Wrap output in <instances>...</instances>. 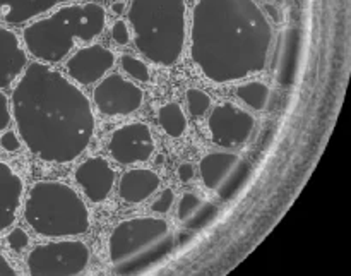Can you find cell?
<instances>
[{
    "label": "cell",
    "mask_w": 351,
    "mask_h": 276,
    "mask_svg": "<svg viewBox=\"0 0 351 276\" xmlns=\"http://www.w3.org/2000/svg\"><path fill=\"white\" fill-rule=\"evenodd\" d=\"M10 110L21 141L48 163L77 160L95 134V113L88 96L43 62H33L21 74Z\"/></svg>",
    "instance_id": "cell-1"
},
{
    "label": "cell",
    "mask_w": 351,
    "mask_h": 276,
    "mask_svg": "<svg viewBox=\"0 0 351 276\" xmlns=\"http://www.w3.org/2000/svg\"><path fill=\"white\" fill-rule=\"evenodd\" d=\"M273 27L256 0H197L191 55L213 82L240 81L266 69Z\"/></svg>",
    "instance_id": "cell-2"
},
{
    "label": "cell",
    "mask_w": 351,
    "mask_h": 276,
    "mask_svg": "<svg viewBox=\"0 0 351 276\" xmlns=\"http://www.w3.org/2000/svg\"><path fill=\"white\" fill-rule=\"evenodd\" d=\"M129 24L136 48L153 64L175 65L187 38L185 0H132Z\"/></svg>",
    "instance_id": "cell-3"
},
{
    "label": "cell",
    "mask_w": 351,
    "mask_h": 276,
    "mask_svg": "<svg viewBox=\"0 0 351 276\" xmlns=\"http://www.w3.org/2000/svg\"><path fill=\"white\" fill-rule=\"evenodd\" d=\"M105 24L106 12L99 3H74L60 7L50 16L24 27L23 40L36 60L57 64L69 55L75 40H95L103 33Z\"/></svg>",
    "instance_id": "cell-4"
},
{
    "label": "cell",
    "mask_w": 351,
    "mask_h": 276,
    "mask_svg": "<svg viewBox=\"0 0 351 276\" xmlns=\"http://www.w3.org/2000/svg\"><path fill=\"white\" fill-rule=\"evenodd\" d=\"M175 247V235L167 220L154 216L123 220L108 239L112 270L119 275L149 271L167 260Z\"/></svg>",
    "instance_id": "cell-5"
},
{
    "label": "cell",
    "mask_w": 351,
    "mask_h": 276,
    "mask_svg": "<svg viewBox=\"0 0 351 276\" xmlns=\"http://www.w3.org/2000/svg\"><path fill=\"white\" fill-rule=\"evenodd\" d=\"M24 220L34 233L48 239L77 237L91 227L89 209L81 196L58 181H40L29 189Z\"/></svg>",
    "instance_id": "cell-6"
},
{
    "label": "cell",
    "mask_w": 351,
    "mask_h": 276,
    "mask_svg": "<svg viewBox=\"0 0 351 276\" xmlns=\"http://www.w3.org/2000/svg\"><path fill=\"white\" fill-rule=\"evenodd\" d=\"M89 249L81 240H60L36 246L27 256L31 275L74 276L88 270Z\"/></svg>",
    "instance_id": "cell-7"
},
{
    "label": "cell",
    "mask_w": 351,
    "mask_h": 276,
    "mask_svg": "<svg viewBox=\"0 0 351 276\" xmlns=\"http://www.w3.org/2000/svg\"><path fill=\"white\" fill-rule=\"evenodd\" d=\"M202 182L223 201H232L250 175V165L240 154L215 151L202 157L199 163Z\"/></svg>",
    "instance_id": "cell-8"
},
{
    "label": "cell",
    "mask_w": 351,
    "mask_h": 276,
    "mask_svg": "<svg viewBox=\"0 0 351 276\" xmlns=\"http://www.w3.org/2000/svg\"><path fill=\"white\" fill-rule=\"evenodd\" d=\"M213 143L221 148H239L249 141L256 129L252 113L240 108L235 103H219L211 110L208 119Z\"/></svg>",
    "instance_id": "cell-9"
},
{
    "label": "cell",
    "mask_w": 351,
    "mask_h": 276,
    "mask_svg": "<svg viewBox=\"0 0 351 276\" xmlns=\"http://www.w3.org/2000/svg\"><path fill=\"white\" fill-rule=\"evenodd\" d=\"M93 100L103 115H130L143 105L144 91L136 82L127 81L120 74H110L96 86Z\"/></svg>",
    "instance_id": "cell-10"
},
{
    "label": "cell",
    "mask_w": 351,
    "mask_h": 276,
    "mask_svg": "<svg viewBox=\"0 0 351 276\" xmlns=\"http://www.w3.org/2000/svg\"><path fill=\"white\" fill-rule=\"evenodd\" d=\"M108 150L115 161L122 165L144 163L154 153V139L151 129L144 122H130L113 130Z\"/></svg>",
    "instance_id": "cell-11"
},
{
    "label": "cell",
    "mask_w": 351,
    "mask_h": 276,
    "mask_svg": "<svg viewBox=\"0 0 351 276\" xmlns=\"http://www.w3.org/2000/svg\"><path fill=\"white\" fill-rule=\"evenodd\" d=\"M304 47V31L300 27H285L278 34L276 47L273 51L271 69L278 84L290 88L298 76Z\"/></svg>",
    "instance_id": "cell-12"
},
{
    "label": "cell",
    "mask_w": 351,
    "mask_h": 276,
    "mask_svg": "<svg viewBox=\"0 0 351 276\" xmlns=\"http://www.w3.org/2000/svg\"><path fill=\"white\" fill-rule=\"evenodd\" d=\"M115 64V54L101 45L79 48L67 60L65 69L79 84H93L99 81Z\"/></svg>",
    "instance_id": "cell-13"
},
{
    "label": "cell",
    "mask_w": 351,
    "mask_h": 276,
    "mask_svg": "<svg viewBox=\"0 0 351 276\" xmlns=\"http://www.w3.org/2000/svg\"><path fill=\"white\" fill-rule=\"evenodd\" d=\"M115 170L101 157H89L75 170L74 179L91 203H103L115 184Z\"/></svg>",
    "instance_id": "cell-14"
},
{
    "label": "cell",
    "mask_w": 351,
    "mask_h": 276,
    "mask_svg": "<svg viewBox=\"0 0 351 276\" xmlns=\"http://www.w3.org/2000/svg\"><path fill=\"white\" fill-rule=\"evenodd\" d=\"M26 67L27 55L17 34L0 26V89L9 88Z\"/></svg>",
    "instance_id": "cell-15"
},
{
    "label": "cell",
    "mask_w": 351,
    "mask_h": 276,
    "mask_svg": "<svg viewBox=\"0 0 351 276\" xmlns=\"http://www.w3.org/2000/svg\"><path fill=\"white\" fill-rule=\"evenodd\" d=\"M24 194V182L16 172L0 160V233L16 222Z\"/></svg>",
    "instance_id": "cell-16"
},
{
    "label": "cell",
    "mask_w": 351,
    "mask_h": 276,
    "mask_svg": "<svg viewBox=\"0 0 351 276\" xmlns=\"http://www.w3.org/2000/svg\"><path fill=\"white\" fill-rule=\"evenodd\" d=\"M218 215L215 203L206 199L199 191L184 192L177 209V218L185 229L202 230Z\"/></svg>",
    "instance_id": "cell-17"
},
{
    "label": "cell",
    "mask_w": 351,
    "mask_h": 276,
    "mask_svg": "<svg viewBox=\"0 0 351 276\" xmlns=\"http://www.w3.org/2000/svg\"><path fill=\"white\" fill-rule=\"evenodd\" d=\"M160 182L156 172L149 168H132L120 179L119 194L125 203L139 205L158 191Z\"/></svg>",
    "instance_id": "cell-18"
},
{
    "label": "cell",
    "mask_w": 351,
    "mask_h": 276,
    "mask_svg": "<svg viewBox=\"0 0 351 276\" xmlns=\"http://www.w3.org/2000/svg\"><path fill=\"white\" fill-rule=\"evenodd\" d=\"M64 2L67 0H0V21L23 24Z\"/></svg>",
    "instance_id": "cell-19"
},
{
    "label": "cell",
    "mask_w": 351,
    "mask_h": 276,
    "mask_svg": "<svg viewBox=\"0 0 351 276\" xmlns=\"http://www.w3.org/2000/svg\"><path fill=\"white\" fill-rule=\"evenodd\" d=\"M237 96L257 112H266L271 103V88L263 81H250L239 86Z\"/></svg>",
    "instance_id": "cell-20"
},
{
    "label": "cell",
    "mask_w": 351,
    "mask_h": 276,
    "mask_svg": "<svg viewBox=\"0 0 351 276\" xmlns=\"http://www.w3.org/2000/svg\"><path fill=\"white\" fill-rule=\"evenodd\" d=\"M158 122L170 137H180L187 130V117H185L180 105L175 102L161 106L160 112H158Z\"/></svg>",
    "instance_id": "cell-21"
},
{
    "label": "cell",
    "mask_w": 351,
    "mask_h": 276,
    "mask_svg": "<svg viewBox=\"0 0 351 276\" xmlns=\"http://www.w3.org/2000/svg\"><path fill=\"white\" fill-rule=\"evenodd\" d=\"M120 65H122L123 71H125L130 78L136 79V81L139 82L149 81L151 76H149V69H147V65L144 64L143 60H139L137 57H134V55L123 54L122 57H120Z\"/></svg>",
    "instance_id": "cell-22"
},
{
    "label": "cell",
    "mask_w": 351,
    "mask_h": 276,
    "mask_svg": "<svg viewBox=\"0 0 351 276\" xmlns=\"http://www.w3.org/2000/svg\"><path fill=\"white\" fill-rule=\"evenodd\" d=\"M185 96H187L189 112H191L194 117H202L206 112H208L209 106H211V96H209L206 91H202V89L191 88L187 89Z\"/></svg>",
    "instance_id": "cell-23"
},
{
    "label": "cell",
    "mask_w": 351,
    "mask_h": 276,
    "mask_svg": "<svg viewBox=\"0 0 351 276\" xmlns=\"http://www.w3.org/2000/svg\"><path fill=\"white\" fill-rule=\"evenodd\" d=\"M27 244H29V237H27V233L24 232L23 229H19V227L10 230V233L7 235V246L12 251H16V253H23L27 247Z\"/></svg>",
    "instance_id": "cell-24"
},
{
    "label": "cell",
    "mask_w": 351,
    "mask_h": 276,
    "mask_svg": "<svg viewBox=\"0 0 351 276\" xmlns=\"http://www.w3.org/2000/svg\"><path fill=\"white\" fill-rule=\"evenodd\" d=\"M173 203H175V192L171 191V189H165V191H161L160 196L154 199L151 209H153L154 213H160V215H163V213L170 211L171 206H173Z\"/></svg>",
    "instance_id": "cell-25"
},
{
    "label": "cell",
    "mask_w": 351,
    "mask_h": 276,
    "mask_svg": "<svg viewBox=\"0 0 351 276\" xmlns=\"http://www.w3.org/2000/svg\"><path fill=\"white\" fill-rule=\"evenodd\" d=\"M112 36H113V40H115L119 45L129 43L130 33H129V27H127L125 21H117V23L113 24Z\"/></svg>",
    "instance_id": "cell-26"
},
{
    "label": "cell",
    "mask_w": 351,
    "mask_h": 276,
    "mask_svg": "<svg viewBox=\"0 0 351 276\" xmlns=\"http://www.w3.org/2000/svg\"><path fill=\"white\" fill-rule=\"evenodd\" d=\"M12 119V113H10V103L7 100V96L3 93H0V133L3 129H7Z\"/></svg>",
    "instance_id": "cell-27"
},
{
    "label": "cell",
    "mask_w": 351,
    "mask_h": 276,
    "mask_svg": "<svg viewBox=\"0 0 351 276\" xmlns=\"http://www.w3.org/2000/svg\"><path fill=\"white\" fill-rule=\"evenodd\" d=\"M0 146L5 151L12 153V151H17L21 148L19 134H16L14 130H7L2 137H0Z\"/></svg>",
    "instance_id": "cell-28"
},
{
    "label": "cell",
    "mask_w": 351,
    "mask_h": 276,
    "mask_svg": "<svg viewBox=\"0 0 351 276\" xmlns=\"http://www.w3.org/2000/svg\"><path fill=\"white\" fill-rule=\"evenodd\" d=\"M177 175H178V179H180V182L189 184V182L194 179V165L189 163V161H185V163H182L180 167H178Z\"/></svg>",
    "instance_id": "cell-29"
},
{
    "label": "cell",
    "mask_w": 351,
    "mask_h": 276,
    "mask_svg": "<svg viewBox=\"0 0 351 276\" xmlns=\"http://www.w3.org/2000/svg\"><path fill=\"white\" fill-rule=\"evenodd\" d=\"M264 12H267V16H269L274 23H281V21H283L281 10L278 9L276 5H273V3H266V5H264Z\"/></svg>",
    "instance_id": "cell-30"
},
{
    "label": "cell",
    "mask_w": 351,
    "mask_h": 276,
    "mask_svg": "<svg viewBox=\"0 0 351 276\" xmlns=\"http://www.w3.org/2000/svg\"><path fill=\"white\" fill-rule=\"evenodd\" d=\"M0 275H5V276L17 275V271L10 266V263L5 260V256H3V254H0Z\"/></svg>",
    "instance_id": "cell-31"
},
{
    "label": "cell",
    "mask_w": 351,
    "mask_h": 276,
    "mask_svg": "<svg viewBox=\"0 0 351 276\" xmlns=\"http://www.w3.org/2000/svg\"><path fill=\"white\" fill-rule=\"evenodd\" d=\"M112 10L115 16H120V14H123V10H125V2H115L112 5Z\"/></svg>",
    "instance_id": "cell-32"
},
{
    "label": "cell",
    "mask_w": 351,
    "mask_h": 276,
    "mask_svg": "<svg viewBox=\"0 0 351 276\" xmlns=\"http://www.w3.org/2000/svg\"><path fill=\"white\" fill-rule=\"evenodd\" d=\"M273 2H274V3H283L285 0H273Z\"/></svg>",
    "instance_id": "cell-33"
}]
</instances>
